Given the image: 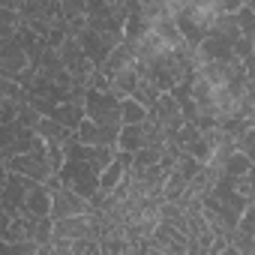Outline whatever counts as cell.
I'll return each instance as SVG.
<instances>
[{"label":"cell","mask_w":255,"mask_h":255,"mask_svg":"<svg viewBox=\"0 0 255 255\" xmlns=\"http://www.w3.org/2000/svg\"><path fill=\"white\" fill-rule=\"evenodd\" d=\"M57 180H60V186L78 192L81 198H90V195L99 189V171L90 168L84 159H78V156H72V153H66L63 165L57 168Z\"/></svg>","instance_id":"1"},{"label":"cell","mask_w":255,"mask_h":255,"mask_svg":"<svg viewBox=\"0 0 255 255\" xmlns=\"http://www.w3.org/2000/svg\"><path fill=\"white\" fill-rule=\"evenodd\" d=\"M174 21H177V30L183 36V42L189 48H198V42L204 39L210 21H213V9L207 6V0H201V3H189L183 9L174 12Z\"/></svg>","instance_id":"2"},{"label":"cell","mask_w":255,"mask_h":255,"mask_svg":"<svg viewBox=\"0 0 255 255\" xmlns=\"http://www.w3.org/2000/svg\"><path fill=\"white\" fill-rule=\"evenodd\" d=\"M84 117L102 126H120V99L111 90L87 87L84 93Z\"/></svg>","instance_id":"3"},{"label":"cell","mask_w":255,"mask_h":255,"mask_svg":"<svg viewBox=\"0 0 255 255\" xmlns=\"http://www.w3.org/2000/svg\"><path fill=\"white\" fill-rule=\"evenodd\" d=\"M39 135L27 126H21L18 120H0V159H9L15 153H24V150H33L39 147Z\"/></svg>","instance_id":"4"},{"label":"cell","mask_w":255,"mask_h":255,"mask_svg":"<svg viewBox=\"0 0 255 255\" xmlns=\"http://www.w3.org/2000/svg\"><path fill=\"white\" fill-rule=\"evenodd\" d=\"M6 171H15V174H24L36 183H42L51 168H48V159H45V144L33 147V150H24V153H15L6 159Z\"/></svg>","instance_id":"5"},{"label":"cell","mask_w":255,"mask_h":255,"mask_svg":"<svg viewBox=\"0 0 255 255\" xmlns=\"http://www.w3.org/2000/svg\"><path fill=\"white\" fill-rule=\"evenodd\" d=\"M78 39V45L84 48V54H87V60L93 63V66H99L105 57H108V51L120 42V36H114V33H105V30H99V27H90V24H84V30L75 36Z\"/></svg>","instance_id":"6"},{"label":"cell","mask_w":255,"mask_h":255,"mask_svg":"<svg viewBox=\"0 0 255 255\" xmlns=\"http://www.w3.org/2000/svg\"><path fill=\"white\" fill-rule=\"evenodd\" d=\"M36 180H30V177H24V174H15V171H6V177L0 180V207H3L6 213H21V207H24V195H27V189L33 186Z\"/></svg>","instance_id":"7"},{"label":"cell","mask_w":255,"mask_h":255,"mask_svg":"<svg viewBox=\"0 0 255 255\" xmlns=\"http://www.w3.org/2000/svg\"><path fill=\"white\" fill-rule=\"evenodd\" d=\"M147 117H153V120L162 126V132H165V135L177 132L180 126H183L180 105H177V99H174L171 93H159V96L153 99V105L147 108Z\"/></svg>","instance_id":"8"},{"label":"cell","mask_w":255,"mask_h":255,"mask_svg":"<svg viewBox=\"0 0 255 255\" xmlns=\"http://www.w3.org/2000/svg\"><path fill=\"white\" fill-rule=\"evenodd\" d=\"M87 210V198H81L78 192L66 189V186H54L51 189V210L48 216L51 219H60V216H78Z\"/></svg>","instance_id":"9"},{"label":"cell","mask_w":255,"mask_h":255,"mask_svg":"<svg viewBox=\"0 0 255 255\" xmlns=\"http://www.w3.org/2000/svg\"><path fill=\"white\" fill-rule=\"evenodd\" d=\"M36 135H39V141H42L45 147H69V144L75 141V129L57 123L54 117H39Z\"/></svg>","instance_id":"10"},{"label":"cell","mask_w":255,"mask_h":255,"mask_svg":"<svg viewBox=\"0 0 255 255\" xmlns=\"http://www.w3.org/2000/svg\"><path fill=\"white\" fill-rule=\"evenodd\" d=\"M27 63L30 60H27L24 48L15 42V36H9V39L0 42V75H3V78H15Z\"/></svg>","instance_id":"11"},{"label":"cell","mask_w":255,"mask_h":255,"mask_svg":"<svg viewBox=\"0 0 255 255\" xmlns=\"http://www.w3.org/2000/svg\"><path fill=\"white\" fill-rule=\"evenodd\" d=\"M135 63V42H129V39H120L111 51H108V57L96 66L105 78H111L114 72H120V69H126V66H132Z\"/></svg>","instance_id":"12"},{"label":"cell","mask_w":255,"mask_h":255,"mask_svg":"<svg viewBox=\"0 0 255 255\" xmlns=\"http://www.w3.org/2000/svg\"><path fill=\"white\" fill-rule=\"evenodd\" d=\"M117 129L120 126H102V123H93L84 117L75 126V141H81V144H114Z\"/></svg>","instance_id":"13"},{"label":"cell","mask_w":255,"mask_h":255,"mask_svg":"<svg viewBox=\"0 0 255 255\" xmlns=\"http://www.w3.org/2000/svg\"><path fill=\"white\" fill-rule=\"evenodd\" d=\"M48 210H51V189L45 183H33L24 195L21 213L24 216H48Z\"/></svg>","instance_id":"14"},{"label":"cell","mask_w":255,"mask_h":255,"mask_svg":"<svg viewBox=\"0 0 255 255\" xmlns=\"http://www.w3.org/2000/svg\"><path fill=\"white\" fill-rule=\"evenodd\" d=\"M114 147L123 150V153H132V150L144 147V126L141 123H120L117 138H114Z\"/></svg>","instance_id":"15"},{"label":"cell","mask_w":255,"mask_h":255,"mask_svg":"<svg viewBox=\"0 0 255 255\" xmlns=\"http://www.w3.org/2000/svg\"><path fill=\"white\" fill-rule=\"evenodd\" d=\"M54 234L75 240V237L90 234V222H87L84 213H78V216H60V219H54Z\"/></svg>","instance_id":"16"},{"label":"cell","mask_w":255,"mask_h":255,"mask_svg":"<svg viewBox=\"0 0 255 255\" xmlns=\"http://www.w3.org/2000/svg\"><path fill=\"white\" fill-rule=\"evenodd\" d=\"M138 78H141V75H138V69H135V63H132V66H126V69H120V72H114V75L108 78V90H111L117 99L132 96V87H135Z\"/></svg>","instance_id":"17"},{"label":"cell","mask_w":255,"mask_h":255,"mask_svg":"<svg viewBox=\"0 0 255 255\" xmlns=\"http://www.w3.org/2000/svg\"><path fill=\"white\" fill-rule=\"evenodd\" d=\"M48 117H54L57 123H63V126H69V129H75V126L84 120V105H81V102H72V99H63V102H57V105L51 108Z\"/></svg>","instance_id":"18"},{"label":"cell","mask_w":255,"mask_h":255,"mask_svg":"<svg viewBox=\"0 0 255 255\" xmlns=\"http://www.w3.org/2000/svg\"><path fill=\"white\" fill-rule=\"evenodd\" d=\"M252 162H255V159H249L246 153H240V150H231V153L225 156V162H222L219 174H228V177H240V174H249V171H252Z\"/></svg>","instance_id":"19"},{"label":"cell","mask_w":255,"mask_h":255,"mask_svg":"<svg viewBox=\"0 0 255 255\" xmlns=\"http://www.w3.org/2000/svg\"><path fill=\"white\" fill-rule=\"evenodd\" d=\"M144 117H147V108L141 102H135L132 96L120 99V123H141Z\"/></svg>","instance_id":"20"},{"label":"cell","mask_w":255,"mask_h":255,"mask_svg":"<svg viewBox=\"0 0 255 255\" xmlns=\"http://www.w3.org/2000/svg\"><path fill=\"white\" fill-rule=\"evenodd\" d=\"M234 21H237L240 36L255 39V6H237L234 9Z\"/></svg>","instance_id":"21"},{"label":"cell","mask_w":255,"mask_h":255,"mask_svg":"<svg viewBox=\"0 0 255 255\" xmlns=\"http://www.w3.org/2000/svg\"><path fill=\"white\" fill-rule=\"evenodd\" d=\"M156 96H159V90H156V87H153V81H150V78H144V75H141V78H138V81H135V87H132V99H135V102H141V105H144V108H150V105H153V99H156Z\"/></svg>","instance_id":"22"},{"label":"cell","mask_w":255,"mask_h":255,"mask_svg":"<svg viewBox=\"0 0 255 255\" xmlns=\"http://www.w3.org/2000/svg\"><path fill=\"white\" fill-rule=\"evenodd\" d=\"M57 9L66 21H75V18H84L87 6H84V0H57Z\"/></svg>","instance_id":"23"},{"label":"cell","mask_w":255,"mask_h":255,"mask_svg":"<svg viewBox=\"0 0 255 255\" xmlns=\"http://www.w3.org/2000/svg\"><path fill=\"white\" fill-rule=\"evenodd\" d=\"M39 117H42V114H39V111L30 105V102H21V105H18V114H15V120H18L21 126H27V129H33V132H36V123H39Z\"/></svg>","instance_id":"24"},{"label":"cell","mask_w":255,"mask_h":255,"mask_svg":"<svg viewBox=\"0 0 255 255\" xmlns=\"http://www.w3.org/2000/svg\"><path fill=\"white\" fill-rule=\"evenodd\" d=\"M234 150H240V153H246L249 159H255V126H252V129H246V132H240V135L234 138Z\"/></svg>","instance_id":"25"},{"label":"cell","mask_w":255,"mask_h":255,"mask_svg":"<svg viewBox=\"0 0 255 255\" xmlns=\"http://www.w3.org/2000/svg\"><path fill=\"white\" fill-rule=\"evenodd\" d=\"M201 165H204L201 159H195V156H189V153H183V150H180V156H177V162H174V168H177V171H180L186 180H189V177H192V174H195Z\"/></svg>","instance_id":"26"},{"label":"cell","mask_w":255,"mask_h":255,"mask_svg":"<svg viewBox=\"0 0 255 255\" xmlns=\"http://www.w3.org/2000/svg\"><path fill=\"white\" fill-rule=\"evenodd\" d=\"M99 252V240L84 234V237H75L72 240V255H96Z\"/></svg>","instance_id":"27"},{"label":"cell","mask_w":255,"mask_h":255,"mask_svg":"<svg viewBox=\"0 0 255 255\" xmlns=\"http://www.w3.org/2000/svg\"><path fill=\"white\" fill-rule=\"evenodd\" d=\"M207 6L213 12H234L237 6H243V0H207Z\"/></svg>","instance_id":"28"},{"label":"cell","mask_w":255,"mask_h":255,"mask_svg":"<svg viewBox=\"0 0 255 255\" xmlns=\"http://www.w3.org/2000/svg\"><path fill=\"white\" fill-rule=\"evenodd\" d=\"M162 3H165V9L174 15L177 9H183V6H189V3H201V0H162Z\"/></svg>","instance_id":"29"},{"label":"cell","mask_w":255,"mask_h":255,"mask_svg":"<svg viewBox=\"0 0 255 255\" xmlns=\"http://www.w3.org/2000/svg\"><path fill=\"white\" fill-rule=\"evenodd\" d=\"M3 177H6V162L0 159V180H3Z\"/></svg>","instance_id":"30"},{"label":"cell","mask_w":255,"mask_h":255,"mask_svg":"<svg viewBox=\"0 0 255 255\" xmlns=\"http://www.w3.org/2000/svg\"><path fill=\"white\" fill-rule=\"evenodd\" d=\"M138 3H141V6H147V3H153V0H138Z\"/></svg>","instance_id":"31"},{"label":"cell","mask_w":255,"mask_h":255,"mask_svg":"<svg viewBox=\"0 0 255 255\" xmlns=\"http://www.w3.org/2000/svg\"><path fill=\"white\" fill-rule=\"evenodd\" d=\"M15 3H18V0H15Z\"/></svg>","instance_id":"32"}]
</instances>
